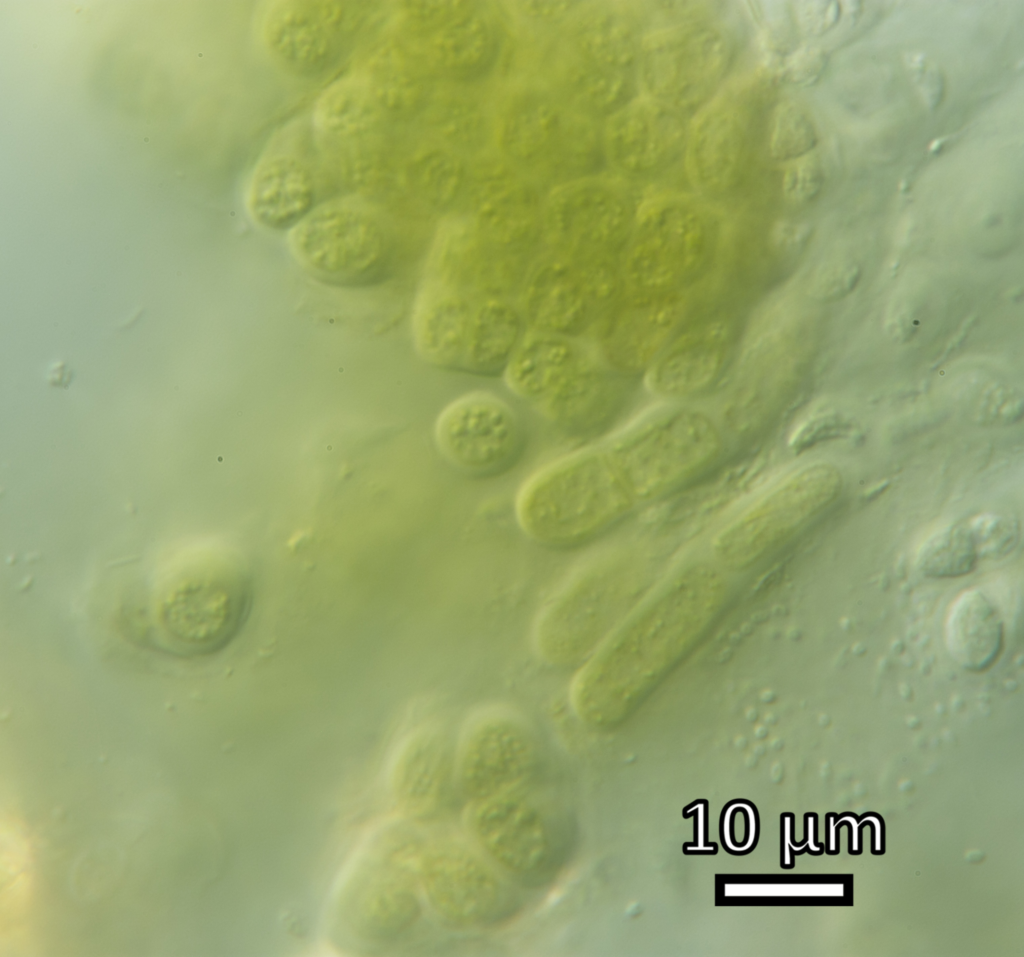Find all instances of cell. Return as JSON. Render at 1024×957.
<instances>
[{
  "instance_id": "obj_32",
  "label": "cell",
  "mask_w": 1024,
  "mask_h": 957,
  "mask_svg": "<svg viewBox=\"0 0 1024 957\" xmlns=\"http://www.w3.org/2000/svg\"><path fill=\"white\" fill-rule=\"evenodd\" d=\"M382 97L367 75L343 77L328 86L314 109L316 126L334 136H350L370 128L378 119Z\"/></svg>"
},
{
  "instance_id": "obj_11",
  "label": "cell",
  "mask_w": 1024,
  "mask_h": 957,
  "mask_svg": "<svg viewBox=\"0 0 1024 957\" xmlns=\"http://www.w3.org/2000/svg\"><path fill=\"white\" fill-rule=\"evenodd\" d=\"M841 482L838 469L827 463L795 471L720 532L715 556L733 569L754 564L830 503Z\"/></svg>"
},
{
  "instance_id": "obj_34",
  "label": "cell",
  "mask_w": 1024,
  "mask_h": 957,
  "mask_svg": "<svg viewBox=\"0 0 1024 957\" xmlns=\"http://www.w3.org/2000/svg\"><path fill=\"white\" fill-rule=\"evenodd\" d=\"M591 119L582 114L567 116L554 148L540 167L542 171L562 178L563 183L593 178L601 171L607 163L603 132Z\"/></svg>"
},
{
  "instance_id": "obj_7",
  "label": "cell",
  "mask_w": 1024,
  "mask_h": 957,
  "mask_svg": "<svg viewBox=\"0 0 1024 957\" xmlns=\"http://www.w3.org/2000/svg\"><path fill=\"white\" fill-rule=\"evenodd\" d=\"M716 218L700 201L661 195L637 210L623 267L633 294L678 292L702 265Z\"/></svg>"
},
{
  "instance_id": "obj_1",
  "label": "cell",
  "mask_w": 1024,
  "mask_h": 957,
  "mask_svg": "<svg viewBox=\"0 0 1024 957\" xmlns=\"http://www.w3.org/2000/svg\"><path fill=\"white\" fill-rule=\"evenodd\" d=\"M726 596V581L714 567L697 564L683 571L577 673L570 688L577 717L604 729L637 711L714 625Z\"/></svg>"
},
{
  "instance_id": "obj_42",
  "label": "cell",
  "mask_w": 1024,
  "mask_h": 957,
  "mask_svg": "<svg viewBox=\"0 0 1024 957\" xmlns=\"http://www.w3.org/2000/svg\"><path fill=\"white\" fill-rule=\"evenodd\" d=\"M784 165L781 191L785 200L794 205H804L813 201L824 181L818 156L810 152Z\"/></svg>"
},
{
  "instance_id": "obj_39",
  "label": "cell",
  "mask_w": 1024,
  "mask_h": 957,
  "mask_svg": "<svg viewBox=\"0 0 1024 957\" xmlns=\"http://www.w3.org/2000/svg\"><path fill=\"white\" fill-rule=\"evenodd\" d=\"M752 470L751 465L743 463L739 467L725 471L708 485L684 495L664 512L663 527L668 530H682L697 526L745 484L746 479L750 477L748 472Z\"/></svg>"
},
{
  "instance_id": "obj_2",
  "label": "cell",
  "mask_w": 1024,
  "mask_h": 957,
  "mask_svg": "<svg viewBox=\"0 0 1024 957\" xmlns=\"http://www.w3.org/2000/svg\"><path fill=\"white\" fill-rule=\"evenodd\" d=\"M253 605L251 577L227 555H213L166 577L144 608V642L179 658L225 650L242 632Z\"/></svg>"
},
{
  "instance_id": "obj_44",
  "label": "cell",
  "mask_w": 1024,
  "mask_h": 957,
  "mask_svg": "<svg viewBox=\"0 0 1024 957\" xmlns=\"http://www.w3.org/2000/svg\"><path fill=\"white\" fill-rule=\"evenodd\" d=\"M826 64L818 48L803 45L781 55L772 65L779 80L787 85L807 87L820 77Z\"/></svg>"
},
{
  "instance_id": "obj_43",
  "label": "cell",
  "mask_w": 1024,
  "mask_h": 957,
  "mask_svg": "<svg viewBox=\"0 0 1024 957\" xmlns=\"http://www.w3.org/2000/svg\"><path fill=\"white\" fill-rule=\"evenodd\" d=\"M860 266L847 259H832L819 265L810 277L808 293L818 300H834L845 297L858 284Z\"/></svg>"
},
{
  "instance_id": "obj_22",
  "label": "cell",
  "mask_w": 1024,
  "mask_h": 957,
  "mask_svg": "<svg viewBox=\"0 0 1024 957\" xmlns=\"http://www.w3.org/2000/svg\"><path fill=\"white\" fill-rule=\"evenodd\" d=\"M727 341L728 329L719 321L686 333L665 347L649 367L650 387L671 399L702 393L722 371Z\"/></svg>"
},
{
  "instance_id": "obj_41",
  "label": "cell",
  "mask_w": 1024,
  "mask_h": 957,
  "mask_svg": "<svg viewBox=\"0 0 1024 957\" xmlns=\"http://www.w3.org/2000/svg\"><path fill=\"white\" fill-rule=\"evenodd\" d=\"M979 558L1002 559L1009 555L1020 539V525L1009 515L985 512L964 522Z\"/></svg>"
},
{
  "instance_id": "obj_17",
  "label": "cell",
  "mask_w": 1024,
  "mask_h": 957,
  "mask_svg": "<svg viewBox=\"0 0 1024 957\" xmlns=\"http://www.w3.org/2000/svg\"><path fill=\"white\" fill-rule=\"evenodd\" d=\"M689 128L683 113L638 95L606 118V161L626 179L655 178L684 158Z\"/></svg>"
},
{
  "instance_id": "obj_19",
  "label": "cell",
  "mask_w": 1024,
  "mask_h": 957,
  "mask_svg": "<svg viewBox=\"0 0 1024 957\" xmlns=\"http://www.w3.org/2000/svg\"><path fill=\"white\" fill-rule=\"evenodd\" d=\"M472 223L490 250L514 256L543 235L542 200L537 188L506 169L479 174Z\"/></svg>"
},
{
  "instance_id": "obj_31",
  "label": "cell",
  "mask_w": 1024,
  "mask_h": 957,
  "mask_svg": "<svg viewBox=\"0 0 1024 957\" xmlns=\"http://www.w3.org/2000/svg\"><path fill=\"white\" fill-rule=\"evenodd\" d=\"M541 404L552 421L573 434L602 431L614 415L608 381L586 361Z\"/></svg>"
},
{
  "instance_id": "obj_5",
  "label": "cell",
  "mask_w": 1024,
  "mask_h": 957,
  "mask_svg": "<svg viewBox=\"0 0 1024 957\" xmlns=\"http://www.w3.org/2000/svg\"><path fill=\"white\" fill-rule=\"evenodd\" d=\"M291 245L308 274L347 289L384 284L393 276L398 257L395 236L384 218L356 200L316 207L292 230Z\"/></svg>"
},
{
  "instance_id": "obj_36",
  "label": "cell",
  "mask_w": 1024,
  "mask_h": 957,
  "mask_svg": "<svg viewBox=\"0 0 1024 957\" xmlns=\"http://www.w3.org/2000/svg\"><path fill=\"white\" fill-rule=\"evenodd\" d=\"M431 119L435 133L455 152H480L492 136L486 111L468 97L444 99L436 106Z\"/></svg>"
},
{
  "instance_id": "obj_30",
  "label": "cell",
  "mask_w": 1024,
  "mask_h": 957,
  "mask_svg": "<svg viewBox=\"0 0 1024 957\" xmlns=\"http://www.w3.org/2000/svg\"><path fill=\"white\" fill-rule=\"evenodd\" d=\"M518 309L489 298L474 309L462 366L479 376L503 375L524 335Z\"/></svg>"
},
{
  "instance_id": "obj_38",
  "label": "cell",
  "mask_w": 1024,
  "mask_h": 957,
  "mask_svg": "<svg viewBox=\"0 0 1024 957\" xmlns=\"http://www.w3.org/2000/svg\"><path fill=\"white\" fill-rule=\"evenodd\" d=\"M767 119L764 149L772 161L787 163L812 152L817 144L813 121L798 102H775Z\"/></svg>"
},
{
  "instance_id": "obj_47",
  "label": "cell",
  "mask_w": 1024,
  "mask_h": 957,
  "mask_svg": "<svg viewBox=\"0 0 1024 957\" xmlns=\"http://www.w3.org/2000/svg\"><path fill=\"white\" fill-rule=\"evenodd\" d=\"M793 4L795 21L800 29L808 34L818 35L825 32L836 22L839 15L836 2L797 1Z\"/></svg>"
},
{
  "instance_id": "obj_45",
  "label": "cell",
  "mask_w": 1024,
  "mask_h": 957,
  "mask_svg": "<svg viewBox=\"0 0 1024 957\" xmlns=\"http://www.w3.org/2000/svg\"><path fill=\"white\" fill-rule=\"evenodd\" d=\"M404 10L410 27L430 36L473 2L458 0L408 1Z\"/></svg>"
},
{
  "instance_id": "obj_29",
  "label": "cell",
  "mask_w": 1024,
  "mask_h": 957,
  "mask_svg": "<svg viewBox=\"0 0 1024 957\" xmlns=\"http://www.w3.org/2000/svg\"><path fill=\"white\" fill-rule=\"evenodd\" d=\"M584 362L571 338L533 330L524 335L503 376L514 394L541 403Z\"/></svg>"
},
{
  "instance_id": "obj_14",
  "label": "cell",
  "mask_w": 1024,
  "mask_h": 957,
  "mask_svg": "<svg viewBox=\"0 0 1024 957\" xmlns=\"http://www.w3.org/2000/svg\"><path fill=\"white\" fill-rule=\"evenodd\" d=\"M435 441L458 470L491 478L512 469L525 448V432L513 410L487 392L465 394L440 413Z\"/></svg>"
},
{
  "instance_id": "obj_40",
  "label": "cell",
  "mask_w": 1024,
  "mask_h": 957,
  "mask_svg": "<svg viewBox=\"0 0 1024 957\" xmlns=\"http://www.w3.org/2000/svg\"><path fill=\"white\" fill-rule=\"evenodd\" d=\"M418 912L414 894L403 884L389 883L369 900L366 921L375 935L391 936L408 927Z\"/></svg>"
},
{
  "instance_id": "obj_33",
  "label": "cell",
  "mask_w": 1024,
  "mask_h": 957,
  "mask_svg": "<svg viewBox=\"0 0 1024 957\" xmlns=\"http://www.w3.org/2000/svg\"><path fill=\"white\" fill-rule=\"evenodd\" d=\"M486 256L487 249L472 221H447L436 234L426 277L441 280L464 291L466 286H478Z\"/></svg>"
},
{
  "instance_id": "obj_26",
  "label": "cell",
  "mask_w": 1024,
  "mask_h": 957,
  "mask_svg": "<svg viewBox=\"0 0 1024 957\" xmlns=\"http://www.w3.org/2000/svg\"><path fill=\"white\" fill-rule=\"evenodd\" d=\"M497 50L494 27L470 6L428 36L427 58L446 77L471 82L491 70Z\"/></svg>"
},
{
  "instance_id": "obj_6",
  "label": "cell",
  "mask_w": 1024,
  "mask_h": 957,
  "mask_svg": "<svg viewBox=\"0 0 1024 957\" xmlns=\"http://www.w3.org/2000/svg\"><path fill=\"white\" fill-rule=\"evenodd\" d=\"M735 47L730 31L707 19L646 32L638 65L639 90L686 116L697 113L729 75Z\"/></svg>"
},
{
  "instance_id": "obj_13",
  "label": "cell",
  "mask_w": 1024,
  "mask_h": 957,
  "mask_svg": "<svg viewBox=\"0 0 1024 957\" xmlns=\"http://www.w3.org/2000/svg\"><path fill=\"white\" fill-rule=\"evenodd\" d=\"M637 210L620 182L562 183L544 200L543 236L563 256H613L629 238Z\"/></svg>"
},
{
  "instance_id": "obj_23",
  "label": "cell",
  "mask_w": 1024,
  "mask_h": 957,
  "mask_svg": "<svg viewBox=\"0 0 1024 957\" xmlns=\"http://www.w3.org/2000/svg\"><path fill=\"white\" fill-rule=\"evenodd\" d=\"M316 183L297 158L276 155L262 161L253 173L248 208L254 220L271 230H293L315 208Z\"/></svg>"
},
{
  "instance_id": "obj_21",
  "label": "cell",
  "mask_w": 1024,
  "mask_h": 957,
  "mask_svg": "<svg viewBox=\"0 0 1024 957\" xmlns=\"http://www.w3.org/2000/svg\"><path fill=\"white\" fill-rule=\"evenodd\" d=\"M473 312L463 290L425 277L412 316V333L418 354L437 367L462 365Z\"/></svg>"
},
{
  "instance_id": "obj_37",
  "label": "cell",
  "mask_w": 1024,
  "mask_h": 957,
  "mask_svg": "<svg viewBox=\"0 0 1024 957\" xmlns=\"http://www.w3.org/2000/svg\"><path fill=\"white\" fill-rule=\"evenodd\" d=\"M979 559L965 523L945 527L927 538L916 555V566L927 577L958 578L971 573Z\"/></svg>"
},
{
  "instance_id": "obj_25",
  "label": "cell",
  "mask_w": 1024,
  "mask_h": 957,
  "mask_svg": "<svg viewBox=\"0 0 1024 957\" xmlns=\"http://www.w3.org/2000/svg\"><path fill=\"white\" fill-rule=\"evenodd\" d=\"M450 763V747L442 728L428 724L414 731L404 743L395 767L400 807L415 817L431 814L442 798Z\"/></svg>"
},
{
  "instance_id": "obj_16",
  "label": "cell",
  "mask_w": 1024,
  "mask_h": 957,
  "mask_svg": "<svg viewBox=\"0 0 1024 957\" xmlns=\"http://www.w3.org/2000/svg\"><path fill=\"white\" fill-rule=\"evenodd\" d=\"M350 2L280 0L267 9L262 38L271 57L285 70L314 76L328 70L342 55L359 24Z\"/></svg>"
},
{
  "instance_id": "obj_35",
  "label": "cell",
  "mask_w": 1024,
  "mask_h": 957,
  "mask_svg": "<svg viewBox=\"0 0 1024 957\" xmlns=\"http://www.w3.org/2000/svg\"><path fill=\"white\" fill-rule=\"evenodd\" d=\"M467 175L460 155L447 148H434L419 155L407 172L408 183L416 197L435 210H445L456 202Z\"/></svg>"
},
{
  "instance_id": "obj_9",
  "label": "cell",
  "mask_w": 1024,
  "mask_h": 957,
  "mask_svg": "<svg viewBox=\"0 0 1024 957\" xmlns=\"http://www.w3.org/2000/svg\"><path fill=\"white\" fill-rule=\"evenodd\" d=\"M751 87L742 83L721 90L690 123L686 172L702 194H725L753 171L764 125L762 102Z\"/></svg>"
},
{
  "instance_id": "obj_4",
  "label": "cell",
  "mask_w": 1024,
  "mask_h": 957,
  "mask_svg": "<svg viewBox=\"0 0 1024 957\" xmlns=\"http://www.w3.org/2000/svg\"><path fill=\"white\" fill-rule=\"evenodd\" d=\"M644 572L637 562H596L569 579L543 606L533 638L538 654L556 666L590 657L615 631L640 595Z\"/></svg>"
},
{
  "instance_id": "obj_24",
  "label": "cell",
  "mask_w": 1024,
  "mask_h": 957,
  "mask_svg": "<svg viewBox=\"0 0 1024 957\" xmlns=\"http://www.w3.org/2000/svg\"><path fill=\"white\" fill-rule=\"evenodd\" d=\"M645 33L636 10L606 5L582 15L573 28L571 40L580 62L638 79L640 49Z\"/></svg>"
},
{
  "instance_id": "obj_3",
  "label": "cell",
  "mask_w": 1024,
  "mask_h": 957,
  "mask_svg": "<svg viewBox=\"0 0 1024 957\" xmlns=\"http://www.w3.org/2000/svg\"><path fill=\"white\" fill-rule=\"evenodd\" d=\"M634 500L609 454L578 451L535 473L516 500L521 528L554 549L582 546L605 533Z\"/></svg>"
},
{
  "instance_id": "obj_18",
  "label": "cell",
  "mask_w": 1024,
  "mask_h": 957,
  "mask_svg": "<svg viewBox=\"0 0 1024 957\" xmlns=\"http://www.w3.org/2000/svg\"><path fill=\"white\" fill-rule=\"evenodd\" d=\"M427 899L442 917L465 925H482L511 911L510 893L475 853L458 844L433 847L420 861Z\"/></svg>"
},
{
  "instance_id": "obj_8",
  "label": "cell",
  "mask_w": 1024,
  "mask_h": 957,
  "mask_svg": "<svg viewBox=\"0 0 1024 957\" xmlns=\"http://www.w3.org/2000/svg\"><path fill=\"white\" fill-rule=\"evenodd\" d=\"M519 790L479 802L473 829L486 852L508 872L527 885H543L565 864L575 824L568 813Z\"/></svg>"
},
{
  "instance_id": "obj_49",
  "label": "cell",
  "mask_w": 1024,
  "mask_h": 957,
  "mask_svg": "<svg viewBox=\"0 0 1024 957\" xmlns=\"http://www.w3.org/2000/svg\"><path fill=\"white\" fill-rule=\"evenodd\" d=\"M809 234L805 224L778 220L771 229L772 243L783 250H793L802 245Z\"/></svg>"
},
{
  "instance_id": "obj_10",
  "label": "cell",
  "mask_w": 1024,
  "mask_h": 957,
  "mask_svg": "<svg viewBox=\"0 0 1024 957\" xmlns=\"http://www.w3.org/2000/svg\"><path fill=\"white\" fill-rule=\"evenodd\" d=\"M719 448L718 429L706 414L679 410L623 440L609 454L632 499L648 500L698 471Z\"/></svg>"
},
{
  "instance_id": "obj_27",
  "label": "cell",
  "mask_w": 1024,
  "mask_h": 957,
  "mask_svg": "<svg viewBox=\"0 0 1024 957\" xmlns=\"http://www.w3.org/2000/svg\"><path fill=\"white\" fill-rule=\"evenodd\" d=\"M566 118L559 104L543 92L521 93L503 113L499 147L513 163L540 168L554 148Z\"/></svg>"
},
{
  "instance_id": "obj_15",
  "label": "cell",
  "mask_w": 1024,
  "mask_h": 957,
  "mask_svg": "<svg viewBox=\"0 0 1024 957\" xmlns=\"http://www.w3.org/2000/svg\"><path fill=\"white\" fill-rule=\"evenodd\" d=\"M536 762L533 735L515 710L490 705L469 718L457 765L461 787L470 798L481 802L521 789Z\"/></svg>"
},
{
  "instance_id": "obj_28",
  "label": "cell",
  "mask_w": 1024,
  "mask_h": 957,
  "mask_svg": "<svg viewBox=\"0 0 1024 957\" xmlns=\"http://www.w3.org/2000/svg\"><path fill=\"white\" fill-rule=\"evenodd\" d=\"M944 640L958 665L971 672L985 671L1002 651V618L984 593L976 589L964 591L947 613Z\"/></svg>"
},
{
  "instance_id": "obj_12",
  "label": "cell",
  "mask_w": 1024,
  "mask_h": 957,
  "mask_svg": "<svg viewBox=\"0 0 1024 957\" xmlns=\"http://www.w3.org/2000/svg\"><path fill=\"white\" fill-rule=\"evenodd\" d=\"M620 286L613 256L556 254L528 276L523 313L535 331L574 338L612 304Z\"/></svg>"
},
{
  "instance_id": "obj_46",
  "label": "cell",
  "mask_w": 1024,
  "mask_h": 957,
  "mask_svg": "<svg viewBox=\"0 0 1024 957\" xmlns=\"http://www.w3.org/2000/svg\"><path fill=\"white\" fill-rule=\"evenodd\" d=\"M848 429V424L836 414H817L795 429L790 437V447L802 452L822 441L840 437Z\"/></svg>"
},
{
  "instance_id": "obj_20",
  "label": "cell",
  "mask_w": 1024,
  "mask_h": 957,
  "mask_svg": "<svg viewBox=\"0 0 1024 957\" xmlns=\"http://www.w3.org/2000/svg\"><path fill=\"white\" fill-rule=\"evenodd\" d=\"M683 303L679 292L631 293L604 324L601 349L606 361L623 372L649 368L680 320Z\"/></svg>"
},
{
  "instance_id": "obj_48",
  "label": "cell",
  "mask_w": 1024,
  "mask_h": 957,
  "mask_svg": "<svg viewBox=\"0 0 1024 957\" xmlns=\"http://www.w3.org/2000/svg\"><path fill=\"white\" fill-rule=\"evenodd\" d=\"M579 1H516L517 10L528 19L546 24H557L566 19L577 7Z\"/></svg>"
}]
</instances>
